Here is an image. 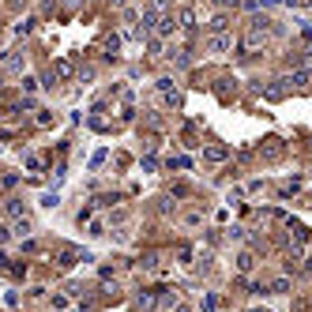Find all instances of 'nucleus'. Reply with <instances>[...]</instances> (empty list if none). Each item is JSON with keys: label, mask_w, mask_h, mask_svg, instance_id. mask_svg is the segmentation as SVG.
<instances>
[{"label": "nucleus", "mask_w": 312, "mask_h": 312, "mask_svg": "<svg viewBox=\"0 0 312 312\" xmlns=\"http://www.w3.org/2000/svg\"><path fill=\"white\" fill-rule=\"evenodd\" d=\"M53 309H57V312H64V309H68V297H60V294H53Z\"/></svg>", "instance_id": "8"}, {"label": "nucleus", "mask_w": 312, "mask_h": 312, "mask_svg": "<svg viewBox=\"0 0 312 312\" xmlns=\"http://www.w3.org/2000/svg\"><path fill=\"white\" fill-rule=\"evenodd\" d=\"M207 49H211V53H222V49H229V38L226 34H214L211 42H207Z\"/></svg>", "instance_id": "2"}, {"label": "nucleus", "mask_w": 312, "mask_h": 312, "mask_svg": "<svg viewBox=\"0 0 312 312\" xmlns=\"http://www.w3.org/2000/svg\"><path fill=\"white\" fill-rule=\"evenodd\" d=\"M211 30H214V34H218V30H226V15H214V19H211Z\"/></svg>", "instance_id": "7"}, {"label": "nucleus", "mask_w": 312, "mask_h": 312, "mask_svg": "<svg viewBox=\"0 0 312 312\" xmlns=\"http://www.w3.org/2000/svg\"><path fill=\"white\" fill-rule=\"evenodd\" d=\"M207 162H226V147H207Z\"/></svg>", "instance_id": "4"}, {"label": "nucleus", "mask_w": 312, "mask_h": 312, "mask_svg": "<svg viewBox=\"0 0 312 312\" xmlns=\"http://www.w3.org/2000/svg\"><path fill=\"white\" fill-rule=\"evenodd\" d=\"M177 312H192V309H188V305H177Z\"/></svg>", "instance_id": "11"}, {"label": "nucleus", "mask_w": 312, "mask_h": 312, "mask_svg": "<svg viewBox=\"0 0 312 312\" xmlns=\"http://www.w3.org/2000/svg\"><path fill=\"white\" fill-rule=\"evenodd\" d=\"M305 271H312V256H309V260H305Z\"/></svg>", "instance_id": "10"}, {"label": "nucleus", "mask_w": 312, "mask_h": 312, "mask_svg": "<svg viewBox=\"0 0 312 312\" xmlns=\"http://www.w3.org/2000/svg\"><path fill=\"white\" fill-rule=\"evenodd\" d=\"M214 4H222V8H237L241 0H214Z\"/></svg>", "instance_id": "9"}, {"label": "nucleus", "mask_w": 312, "mask_h": 312, "mask_svg": "<svg viewBox=\"0 0 312 312\" xmlns=\"http://www.w3.org/2000/svg\"><path fill=\"white\" fill-rule=\"evenodd\" d=\"M252 312H260V309H252Z\"/></svg>", "instance_id": "12"}, {"label": "nucleus", "mask_w": 312, "mask_h": 312, "mask_svg": "<svg viewBox=\"0 0 312 312\" xmlns=\"http://www.w3.org/2000/svg\"><path fill=\"white\" fill-rule=\"evenodd\" d=\"M75 260H79V252H60V267H75Z\"/></svg>", "instance_id": "5"}, {"label": "nucleus", "mask_w": 312, "mask_h": 312, "mask_svg": "<svg viewBox=\"0 0 312 312\" xmlns=\"http://www.w3.org/2000/svg\"><path fill=\"white\" fill-rule=\"evenodd\" d=\"M252 267H256V256H252V252H241V256H237V271H244V275H248Z\"/></svg>", "instance_id": "3"}, {"label": "nucleus", "mask_w": 312, "mask_h": 312, "mask_svg": "<svg viewBox=\"0 0 312 312\" xmlns=\"http://www.w3.org/2000/svg\"><path fill=\"white\" fill-rule=\"evenodd\" d=\"M271 290H275V294H290V278H275Z\"/></svg>", "instance_id": "6"}, {"label": "nucleus", "mask_w": 312, "mask_h": 312, "mask_svg": "<svg viewBox=\"0 0 312 312\" xmlns=\"http://www.w3.org/2000/svg\"><path fill=\"white\" fill-rule=\"evenodd\" d=\"M267 34H271V27H267V19H256L252 27H248V34H244V42H241V49H244V53H252V49H260V45L267 42Z\"/></svg>", "instance_id": "1"}]
</instances>
